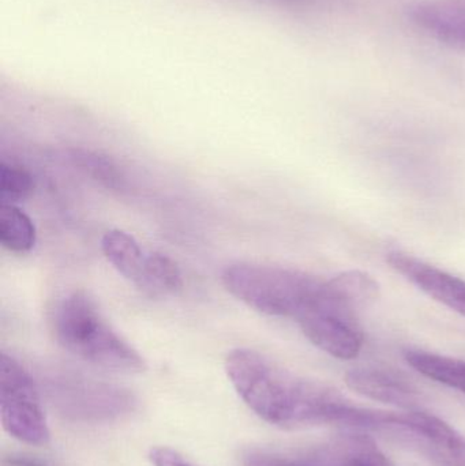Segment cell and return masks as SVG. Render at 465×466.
Here are the masks:
<instances>
[{
    "label": "cell",
    "mask_w": 465,
    "mask_h": 466,
    "mask_svg": "<svg viewBox=\"0 0 465 466\" xmlns=\"http://www.w3.org/2000/svg\"><path fill=\"white\" fill-rule=\"evenodd\" d=\"M407 363L426 378L465 394V361L425 350L404 352Z\"/></svg>",
    "instance_id": "obj_13"
},
{
    "label": "cell",
    "mask_w": 465,
    "mask_h": 466,
    "mask_svg": "<svg viewBox=\"0 0 465 466\" xmlns=\"http://www.w3.org/2000/svg\"><path fill=\"white\" fill-rule=\"evenodd\" d=\"M2 466H49L40 460L24 454H10L2 459Z\"/></svg>",
    "instance_id": "obj_20"
},
{
    "label": "cell",
    "mask_w": 465,
    "mask_h": 466,
    "mask_svg": "<svg viewBox=\"0 0 465 466\" xmlns=\"http://www.w3.org/2000/svg\"><path fill=\"white\" fill-rule=\"evenodd\" d=\"M35 227L16 205H0V243L8 251L26 254L35 244Z\"/></svg>",
    "instance_id": "obj_15"
},
{
    "label": "cell",
    "mask_w": 465,
    "mask_h": 466,
    "mask_svg": "<svg viewBox=\"0 0 465 466\" xmlns=\"http://www.w3.org/2000/svg\"><path fill=\"white\" fill-rule=\"evenodd\" d=\"M388 263L393 270L417 285L434 300L465 317V281L420 258L404 252H390Z\"/></svg>",
    "instance_id": "obj_9"
},
{
    "label": "cell",
    "mask_w": 465,
    "mask_h": 466,
    "mask_svg": "<svg viewBox=\"0 0 465 466\" xmlns=\"http://www.w3.org/2000/svg\"><path fill=\"white\" fill-rule=\"evenodd\" d=\"M101 249L108 262L134 285H138L147 254L138 241L120 229H112L101 238Z\"/></svg>",
    "instance_id": "obj_12"
},
{
    "label": "cell",
    "mask_w": 465,
    "mask_h": 466,
    "mask_svg": "<svg viewBox=\"0 0 465 466\" xmlns=\"http://www.w3.org/2000/svg\"><path fill=\"white\" fill-rule=\"evenodd\" d=\"M351 390L377 402L414 410L420 408V393L409 380L379 369H355L346 374Z\"/></svg>",
    "instance_id": "obj_10"
},
{
    "label": "cell",
    "mask_w": 465,
    "mask_h": 466,
    "mask_svg": "<svg viewBox=\"0 0 465 466\" xmlns=\"http://www.w3.org/2000/svg\"><path fill=\"white\" fill-rule=\"evenodd\" d=\"M246 466H393L373 437L363 431L339 434L327 443L298 453L253 451Z\"/></svg>",
    "instance_id": "obj_7"
},
{
    "label": "cell",
    "mask_w": 465,
    "mask_h": 466,
    "mask_svg": "<svg viewBox=\"0 0 465 466\" xmlns=\"http://www.w3.org/2000/svg\"><path fill=\"white\" fill-rule=\"evenodd\" d=\"M149 460L153 466H197L186 459L185 456L174 449L166 448H153L149 453Z\"/></svg>",
    "instance_id": "obj_19"
},
{
    "label": "cell",
    "mask_w": 465,
    "mask_h": 466,
    "mask_svg": "<svg viewBox=\"0 0 465 466\" xmlns=\"http://www.w3.org/2000/svg\"><path fill=\"white\" fill-rule=\"evenodd\" d=\"M324 279L281 266L238 262L221 273L224 288L250 309L270 317L297 319Z\"/></svg>",
    "instance_id": "obj_3"
},
{
    "label": "cell",
    "mask_w": 465,
    "mask_h": 466,
    "mask_svg": "<svg viewBox=\"0 0 465 466\" xmlns=\"http://www.w3.org/2000/svg\"><path fill=\"white\" fill-rule=\"evenodd\" d=\"M330 282L358 309L371 306L379 299V282L365 271H343V273L332 277Z\"/></svg>",
    "instance_id": "obj_17"
},
{
    "label": "cell",
    "mask_w": 465,
    "mask_h": 466,
    "mask_svg": "<svg viewBox=\"0 0 465 466\" xmlns=\"http://www.w3.org/2000/svg\"><path fill=\"white\" fill-rule=\"evenodd\" d=\"M227 377L257 416L281 429L347 427L354 405L338 390L303 380L248 348L227 355Z\"/></svg>",
    "instance_id": "obj_1"
},
{
    "label": "cell",
    "mask_w": 465,
    "mask_h": 466,
    "mask_svg": "<svg viewBox=\"0 0 465 466\" xmlns=\"http://www.w3.org/2000/svg\"><path fill=\"white\" fill-rule=\"evenodd\" d=\"M51 399L60 415L84 423L119 420L136 410V399L128 391L86 380L57 383Z\"/></svg>",
    "instance_id": "obj_8"
},
{
    "label": "cell",
    "mask_w": 465,
    "mask_h": 466,
    "mask_svg": "<svg viewBox=\"0 0 465 466\" xmlns=\"http://www.w3.org/2000/svg\"><path fill=\"white\" fill-rule=\"evenodd\" d=\"M70 160L82 174L92 177L104 187L111 190H120L125 187V175L108 156L93 152V150L73 149L70 152Z\"/></svg>",
    "instance_id": "obj_16"
},
{
    "label": "cell",
    "mask_w": 465,
    "mask_h": 466,
    "mask_svg": "<svg viewBox=\"0 0 465 466\" xmlns=\"http://www.w3.org/2000/svg\"><path fill=\"white\" fill-rule=\"evenodd\" d=\"M358 431L387 438L439 466H465L464 435L431 413L362 408Z\"/></svg>",
    "instance_id": "obj_4"
},
{
    "label": "cell",
    "mask_w": 465,
    "mask_h": 466,
    "mask_svg": "<svg viewBox=\"0 0 465 466\" xmlns=\"http://www.w3.org/2000/svg\"><path fill=\"white\" fill-rule=\"evenodd\" d=\"M0 416L19 442L46 446L51 441L40 393L29 372L11 356H0Z\"/></svg>",
    "instance_id": "obj_6"
},
{
    "label": "cell",
    "mask_w": 465,
    "mask_h": 466,
    "mask_svg": "<svg viewBox=\"0 0 465 466\" xmlns=\"http://www.w3.org/2000/svg\"><path fill=\"white\" fill-rule=\"evenodd\" d=\"M55 339L76 358L111 370L138 374L147 361L111 328L97 304L85 292L68 293L55 309Z\"/></svg>",
    "instance_id": "obj_2"
},
{
    "label": "cell",
    "mask_w": 465,
    "mask_h": 466,
    "mask_svg": "<svg viewBox=\"0 0 465 466\" xmlns=\"http://www.w3.org/2000/svg\"><path fill=\"white\" fill-rule=\"evenodd\" d=\"M412 16L436 37L465 44V0H425L414 8Z\"/></svg>",
    "instance_id": "obj_11"
},
{
    "label": "cell",
    "mask_w": 465,
    "mask_h": 466,
    "mask_svg": "<svg viewBox=\"0 0 465 466\" xmlns=\"http://www.w3.org/2000/svg\"><path fill=\"white\" fill-rule=\"evenodd\" d=\"M359 311L328 279L322 281L297 322L311 344L333 358L354 360L365 345Z\"/></svg>",
    "instance_id": "obj_5"
},
{
    "label": "cell",
    "mask_w": 465,
    "mask_h": 466,
    "mask_svg": "<svg viewBox=\"0 0 465 466\" xmlns=\"http://www.w3.org/2000/svg\"><path fill=\"white\" fill-rule=\"evenodd\" d=\"M35 180L26 169L13 164H0V201L2 205H16L29 198Z\"/></svg>",
    "instance_id": "obj_18"
},
{
    "label": "cell",
    "mask_w": 465,
    "mask_h": 466,
    "mask_svg": "<svg viewBox=\"0 0 465 466\" xmlns=\"http://www.w3.org/2000/svg\"><path fill=\"white\" fill-rule=\"evenodd\" d=\"M136 288L150 298L175 295L183 288L182 271L177 263L167 255L149 252Z\"/></svg>",
    "instance_id": "obj_14"
}]
</instances>
